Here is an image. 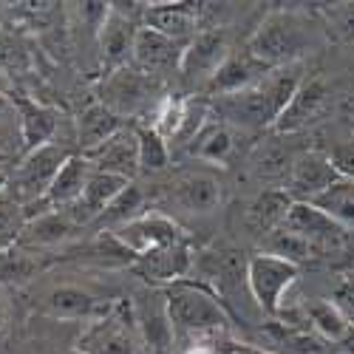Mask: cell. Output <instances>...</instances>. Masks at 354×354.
Segmentation results:
<instances>
[{
  "label": "cell",
  "instance_id": "17",
  "mask_svg": "<svg viewBox=\"0 0 354 354\" xmlns=\"http://www.w3.org/2000/svg\"><path fill=\"white\" fill-rule=\"evenodd\" d=\"M272 68L270 66H263L261 60H255V57L241 48V51H232L224 66L218 68V74L210 80L207 85V94L210 97H232V94H239V91H247V88H252L255 82H261L263 77H267Z\"/></svg>",
  "mask_w": 354,
  "mask_h": 354
},
{
  "label": "cell",
  "instance_id": "39",
  "mask_svg": "<svg viewBox=\"0 0 354 354\" xmlns=\"http://www.w3.org/2000/svg\"><path fill=\"white\" fill-rule=\"evenodd\" d=\"M17 122V111H15V102L12 97H6L3 91H0V131H3L6 125Z\"/></svg>",
  "mask_w": 354,
  "mask_h": 354
},
{
  "label": "cell",
  "instance_id": "14",
  "mask_svg": "<svg viewBox=\"0 0 354 354\" xmlns=\"http://www.w3.org/2000/svg\"><path fill=\"white\" fill-rule=\"evenodd\" d=\"M193 270V252L190 244H170L162 250H153L147 255H139L131 263V272L139 275L147 283H179Z\"/></svg>",
  "mask_w": 354,
  "mask_h": 354
},
{
  "label": "cell",
  "instance_id": "38",
  "mask_svg": "<svg viewBox=\"0 0 354 354\" xmlns=\"http://www.w3.org/2000/svg\"><path fill=\"white\" fill-rule=\"evenodd\" d=\"M332 162L340 170V176H348V179H354V142L337 145L335 151H332Z\"/></svg>",
  "mask_w": 354,
  "mask_h": 354
},
{
  "label": "cell",
  "instance_id": "11",
  "mask_svg": "<svg viewBox=\"0 0 354 354\" xmlns=\"http://www.w3.org/2000/svg\"><path fill=\"white\" fill-rule=\"evenodd\" d=\"M82 156L91 162L94 170L133 182V176L139 173V133L136 128H122L111 139H105L100 147H94V151H88Z\"/></svg>",
  "mask_w": 354,
  "mask_h": 354
},
{
  "label": "cell",
  "instance_id": "29",
  "mask_svg": "<svg viewBox=\"0 0 354 354\" xmlns=\"http://www.w3.org/2000/svg\"><path fill=\"white\" fill-rule=\"evenodd\" d=\"M309 204L326 213L340 230H354V179H348V176H340L326 193H320Z\"/></svg>",
  "mask_w": 354,
  "mask_h": 354
},
{
  "label": "cell",
  "instance_id": "24",
  "mask_svg": "<svg viewBox=\"0 0 354 354\" xmlns=\"http://www.w3.org/2000/svg\"><path fill=\"white\" fill-rule=\"evenodd\" d=\"M100 309V301L88 289L80 286H54L43 298V312L57 317V320H80L91 317Z\"/></svg>",
  "mask_w": 354,
  "mask_h": 354
},
{
  "label": "cell",
  "instance_id": "6",
  "mask_svg": "<svg viewBox=\"0 0 354 354\" xmlns=\"http://www.w3.org/2000/svg\"><path fill=\"white\" fill-rule=\"evenodd\" d=\"M71 153L66 147H57V145H43L37 151L26 153L23 162L17 165V173H15V187H17V201L23 207L28 204H37V201H46L57 173L66 165Z\"/></svg>",
  "mask_w": 354,
  "mask_h": 354
},
{
  "label": "cell",
  "instance_id": "10",
  "mask_svg": "<svg viewBox=\"0 0 354 354\" xmlns=\"http://www.w3.org/2000/svg\"><path fill=\"white\" fill-rule=\"evenodd\" d=\"M340 179V170L335 167L332 156L320 151H304L295 159L286 176V193L292 201H315L320 193H326Z\"/></svg>",
  "mask_w": 354,
  "mask_h": 354
},
{
  "label": "cell",
  "instance_id": "27",
  "mask_svg": "<svg viewBox=\"0 0 354 354\" xmlns=\"http://www.w3.org/2000/svg\"><path fill=\"white\" fill-rule=\"evenodd\" d=\"M292 198L286 190H263L247 210V218H250V227L261 235H270L275 232L278 227H283L289 210H292Z\"/></svg>",
  "mask_w": 354,
  "mask_h": 354
},
{
  "label": "cell",
  "instance_id": "21",
  "mask_svg": "<svg viewBox=\"0 0 354 354\" xmlns=\"http://www.w3.org/2000/svg\"><path fill=\"white\" fill-rule=\"evenodd\" d=\"M145 26L170 40L190 43L198 35L196 32L198 6H193V3H153L145 9Z\"/></svg>",
  "mask_w": 354,
  "mask_h": 354
},
{
  "label": "cell",
  "instance_id": "13",
  "mask_svg": "<svg viewBox=\"0 0 354 354\" xmlns=\"http://www.w3.org/2000/svg\"><path fill=\"white\" fill-rule=\"evenodd\" d=\"M170 187H173L176 204H182L185 210L198 213V216H207V213L218 210L221 198H224L221 179L207 167H190V170L179 173Z\"/></svg>",
  "mask_w": 354,
  "mask_h": 354
},
{
  "label": "cell",
  "instance_id": "31",
  "mask_svg": "<svg viewBox=\"0 0 354 354\" xmlns=\"http://www.w3.org/2000/svg\"><path fill=\"white\" fill-rule=\"evenodd\" d=\"M301 153L304 151H295L292 145H283V142H263L252 159V167L258 176H267V179H272V176H289L295 159Z\"/></svg>",
  "mask_w": 354,
  "mask_h": 354
},
{
  "label": "cell",
  "instance_id": "32",
  "mask_svg": "<svg viewBox=\"0 0 354 354\" xmlns=\"http://www.w3.org/2000/svg\"><path fill=\"white\" fill-rule=\"evenodd\" d=\"M139 173H159L170 162L167 139L153 125H139Z\"/></svg>",
  "mask_w": 354,
  "mask_h": 354
},
{
  "label": "cell",
  "instance_id": "35",
  "mask_svg": "<svg viewBox=\"0 0 354 354\" xmlns=\"http://www.w3.org/2000/svg\"><path fill=\"white\" fill-rule=\"evenodd\" d=\"M26 224H28V216L23 204L0 198V252H9L12 247H17Z\"/></svg>",
  "mask_w": 354,
  "mask_h": 354
},
{
  "label": "cell",
  "instance_id": "30",
  "mask_svg": "<svg viewBox=\"0 0 354 354\" xmlns=\"http://www.w3.org/2000/svg\"><path fill=\"white\" fill-rule=\"evenodd\" d=\"M263 252L275 255V258H283V261L295 263V267H301V263L323 255L309 239H304V235H298V232H289L283 227H278L270 235H263Z\"/></svg>",
  "mask_w": 354,
  "mask_h": 354
},
{
  "label": "cell",
  "instance_id": "4",
  "mask_svg": "<svg viewBox=\"0 0 354 354\" xmlns=\"http://www.w3.org/2000/svg\"><path fill=\"white\" fill-rule=\"evenodd\" d=\"M162 94V85L156 77H147L136 71L133 66L108 71L102 85H100V102L113 111L120 120L125 116H139L145 111H151Z\"/></svg>",
  "mask_w": 354,
  "mask_h": 354
},
{
  "label": "cell",
  "instance_id": "16",
  "mask_svg": "<svg viewBox=\"0 0 354 354\" xmlns=\"http://www.w3.org/2000/svg\"><path fill=\"white\" fill-rule=\"evenodd\" d=\"M128 185H131V182L120 179V176H111V173H100V170H94V173H91V179H88V185H85V190H82V196L71 204V207H66L63 213H66L77 227L91 224V221L102 218V213L111 207L113 198L120 196Z\"/></svg>",
  "mask_w": 354,
  "mask_h": 354
},
{
  "label": "cell",
  "instance_id": "26",
  "mask_svg": "<svg viewBox=\"0 0 354 354\" xmlns=\"http://www.w3.org/2000/svg\"><path fill=\"white\" fill-rule=\"evenodd\" d=\"M122 128H125L122 120H120V116H116L113 111H108L102 102L88 105V108L80 113V125H77V136H80L82 153L100 147L105 139H111L116 131H122Z\"/></svg>",
  "mask_w": 354,
  "mask_h": 354
},
{
  "label": "cell",
  "instance_id": "28",
  "mask_svg": "<svg viewBox=\"0 0 354 354\" xmlns=\"http://www.w3.org/2000/svg\"><path fill=\"white\" fill-rule=\"evenodd\" d=\"M306 323L329 343H346L354 332V326L348 323V317L332 304V301H312L304 306Z\"/></svg>",
  "mask_w": 354,
  "mask_h": 354
},
{
  "label": "cell",
  "instance_id": "42",
  "mask_svg": "<svg viewBox=\"0 0 354 354\" xmlns=\"http://www.w3.org/2000/svg\"><path fill=\"white\" fill-rule=\"evenodd\" d=\"M0 159H3V153H0Z\"/></svg>",
  "mask_w": 354,
  "mask_h": 354
},
{
  "label": "cell",
  "instance_id": "37",
  "mask_svg": "<svg viewBox=\"0 0 354 354\" xmlns=\"http://www.w3.org/2000/svg\"><path fill=\"white\" fill-rule=\"evenodd\" d=\"M332 304L348 317V323L354 326V270L337 283V289H335V298H332Z\"/></svg>",
  "mask_w": 354,
  "mask_h": 354
},
{
  "label": "cell",
  "instance_id": "34",
  "mask_svg": "<svg viewBox=\"0 0 354 354\" xmlns=\"http://www.w3.org/2000/svg\"><path fill=\"white\" fill-rule=\"evenodd\" d=\"M323 32L332 43H354V3H332L320 9Z\"/></svg>",
  "mask_w": 354,
  "mask_h": 354
},
{
  "label": "cell",
  "instance_id": "12",
  "mask_svg": "<svg viewBox=\"0 0 354 354\" xmlns=\"http://www.w3.org/2000/svg\"><path fill=\"white\" fill-rule=\"evenodd\" d=\"M185 46L187 43H179V40H170L153 28L142 26L136 32V40H133V54H131V66L147 77H159L165 71H179V63H182V54H185Z\"/></svg>",
  "mask_w": 354,
  "mask_h": 354
},
{
  "label": "cell",
  "instance_id": "1",
  "mask_svg": "<svg viewBox=\"0 0 354 354\" xmlns=\"http://www.w3.org/2000/svg\"><path fill=\"white\" fill-rule=\"evenodd\" d=\"M304 85V63H292L272 68L261 82H255L247 91H239L232 97H221L216 102L218 120L230 128H275L278 116L295 97V91Z\"/></svg>",
  "mask_w": 354,
  "mask_h": 354
},
{
  "label": "cell",
  "instance_id": "36",
  "mask_svg": "<svg viewBox=\"0 0 354 354\" xmlns=\"http://www.w3.org/2000/svg\"><path fill=\"white\" fill-rule=\"evenodd\" d=\"M40 272V261L32 258V252H3V261H0V281L6 283H26L32 281Z\"/></svg>",
  "mask_w": 354,
  "mask_h": 354
},
{
  "label": "cell",
  "instance_id": "9",
  "mask_svg": "<svg viewBox=\"0 0 354 354\" xmlns=\"http://www.w3.org/2000/svg\"><path fill=\"white\" fill-rule=\"evenodd\" d=\"M80 346L85 354H139V335L122 306H116L88 326Z\"/></svg>",
  "mask_w": 354,
  "mask_h": 354
},
{
  "label": "cell",
  "instance_id": "15",
  "mask_svg": "<svg viewBox=\"0 0 354 354\" xmlns=\"http://www.w3.org/2000/svg\"><path fill=\"white\" fill-rule=\"evenodd\" d=\"M329 102V88L323 80H304V85L295 91V97L289 100V105L283 108V113L275 122V133L281 136H295L304 128H309L312 122H317V116L326 111Z\"/></svg>",
  "mask_w": 354,
  "mask_h": 354
},
{
  "label": "cell",
  "instance_id": "18",
  "mask_svg": "<svg viewBox=\"0 0 354 354\" xmlns=\"http://www.w3.org/2000/svg\"><path fill=\"white\" fill-rule=\"evenodd\" d=\"M283 230L304 235V239H309L320 252H326L329 247H340V241L346 239V230H340L326 213L317 210L309 201L292 204V210L283 221Z\"/></svg>",
  "mask_w": 354,
  "mask_h": 354
},
{
  "label": "cell",
  "instance_id": "5",
  "mask_svg": "<svg viewBox=\"0 0 354 354\" xmlns=\"http://www.w3.org/2000/svg\"><path fill=\"white\" fill-rule=\"evenodd\" d=\"M298 272H301V267H295V263H289L283 258H275L267 252L252 255L247 263V286H250L252 301L270 315L281 312L283 295L298 281Z\"/></svg>",
  "mask_w": 354,
  "mask_h": 354
},
{
  "label": "cell",
  "instance_id": "2",
  "mask_svg": "<svg viewBox=\"0 0 354 354\" xmlns=\"http://www.w3.org/2000/svg\"><path fill=\"white\" fill-rule=\"evenodd\" d=\"M165 317L173 340L198 343V340H221L230 329V315L221 298L201 283L179 281L165 292Z\"/></svg>",
  "mask_w": 354,
  "mask_h": 354
},
{
  "label": "cell",
  "instance_id": "20",
  "mask_svg": "<svg viewBox=\"0 0 354 354\" xmlns=\"http://www.w3.org/2000/svg\"><path fill=\"white\" fill-rule=\"evenodd\" d=\"M15 111H17V128H20V142H23V153H32L43 145H51V136L57 131V111L28 100L23 94L12 97Z\"/></svg>",
  "mask_w": 354,
  "mask_h": 354
},
{
  "label": "cell",
  "instance_id": "19",
  "mask_svg": "<svg viewBox=\"0 0 354 354\" xmlns=\"http://www.w3.org/2000/svg\"><path fill=\"white\" fill-rule=\"evenodd\" d=\"M136 32L139 28H136L133 17H128L120 9L111 6L108 17L100 23V51H102V63L108 71L125 68L131 63Z\"/></svg>",
  "mask_w": 354,
  "mask_h": 354
},
{
  "label": "cell",
  "instance_id": "22",
  "mask_svg": "<svg viewBox=\"0 0 354 354\" xmlns=\"http://www.w3.org/2000/svg\"><path fill=\"white\" fill-rule=\"evenodd\" d=\"M91 173H94V167H91V162H88L82 153H80V156H68L66 165L60 167V173H57V179H54L48 196H46L48 207H51V210H66V207H71V204L82 196L88 179H91Z\"/></svg>",
  "mask_w": 354,
  "mask_h": 354
},
{
  "label": "cell",
  "instance_id": "33",
  "mask_svg": "<svg viewBox=\"0 0 354 354\" xmlns=\"http://www.w3.org/2000/svg\"><path fill=\"white\" fill-rule=\"evenodd\" d=\"M142 204H145V196H142V190L131 182L120 196L113 198V204L102 213L100 221H102V224H111V227L116 230V227H122V224L139 218L142 213H147V210H142Z\"/></svg>",
  "mask_w": 354,
  "mask_h": 354
},
{
  "label": "cell",
  "instance_id": "8",
  "mask_svg": "<svg viewBox=\"0 0 354 354\" xmlns=\"http://www.w3.org/2000/svg\"><path fill=\"white\" fill-rule=\"evenodd\" d=\"M230 54L232 51H230L227 35L221 28H204V32H198L185 46L179 74L190 88H204V91H207L210 80L218 74V68L224 66V60Z\"/></svg>",
  "mask_w": 354,
  "mask_h": 354
},
{
  "label": "cell",
  "instance_id": "41",
  "mask_svg": "<svg viewBox=\"0 0 354 354\" xmlns=\"http://www.w3.org/2000/svg\"><path fill=\"white\" fill-rule=\"evenodd\" d=\"M6 182H9V179H6V173H3V170H0V190H3V187H6Z\"/></svg>",
  "mask_w": 354,
  "mask_h": 354
},
{
  "label": "cell",
  "instance_id": "40",
  "mask_svg": "<svg viewBox=\"0 0 354 354\" xmlns=\"http://www.w3.org/2000/svg\"><path fill=\"white\" fill-rule=\"evenodd\" d=\"M6 317H9V312H6L3 298H0V332H3V326H6Z\"/></svg>",
  "mask_w": 354,
  "mask_h": 354
},
{
  "label": "cell",
  "instance_id": "3",
  "mask_svg": "<svg viewBox=\"0 0 354 354\" xmlns=\"http://www.w3.org/2000/svg\"><path fill=\"white\" fill-rule=\"evenodd\" d=\"M309 46H312V32L304 17H298L295 12H272L252 32L244 48L263 66L281 68L301 63V57L309 51Z\"/></svg>",
  "mask_w": 354,
  "mask_h": 354
},
{
  "label": "cell",
  "instance_id": "23",
  "mask_svg": "<svg viewBox=\"0 0 354 354\" xmlns=\"http://www.w3.org/2000/svg\"><path fill=\"white\" fill-rule=\"evenodd\" d=\"M190 153L198 162L207 165H227L235 153V133L227 122L221 120H207L201 125V131L190 139Z\"/></svg>",
  "mask_w": 354,
  "mask_h": 354
},
{
  "label": "cell",
  "instance_id": "7",
  "mask_svg": "<svg viewBox=\"0 0 354 354\" xmlns=\"http://www.w3.org/2000/svg\"><path fill=\"white\" fill-rule=\"evenodd\" d=\"M113 239L133 255V261L139 255H147V252L170 247V244H190L187 232L173 218H167L162 213H151V210L142 213L133 221H128V224H122V227H116Z\"/></svg>",
  "mask_w": 354,
  "mask_h": 354
},
{
  "label": "cell",
  "instance_id": "25",
  "mask_svg": "<svg viewBox=\"0 0 354 354\" xmlns=\"http://www.w3.org/2000/svg\"><path fill=\"white\" fill-rule=\"evenodd\" d=\"M77 230V224L63 213V210H46L35 218H28L17 247H54L66 241Z\"/></svg>",
  "mask_w": 354,
  "mask_h": 354
}]
</instances>
